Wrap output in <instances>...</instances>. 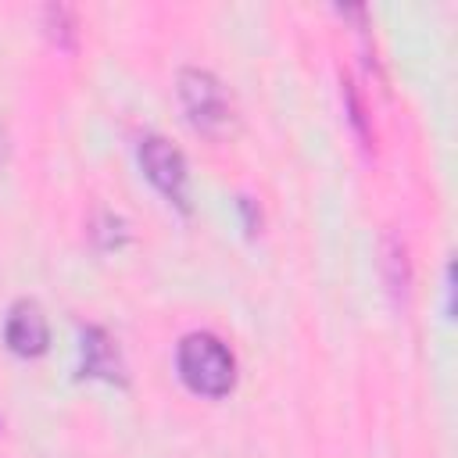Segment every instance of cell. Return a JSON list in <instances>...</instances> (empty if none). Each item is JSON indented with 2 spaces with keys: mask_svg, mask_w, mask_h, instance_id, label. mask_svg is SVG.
Listing matches in <instances>:
<instances>
[{
  "mask_svg": "<svg viewBox=\"0 0 458 458\" xmlns=\"http://www.w3.org/2000/svg\"><path fill=\"white\" fill-rule=\"evenodd\" d=\"M175 365H179L182 383L193 394H204V397L229 394L233 376H236V361H233L229 347L218 336H211V333H190V336H182L179 354H175Z\"/></svg>",
  "mask_w": 458,
  "mask_h": 458,
  "instance_id": "6da1fadb",
  "label": "cell"
},
{
  "mask_svg": "<svg viewBox=\"0 0 458 458\" xmlns=\"http://www.w3.org/2000/svg\"><path fill=\"white\" fill-rule=\"evenodd\" d=\"M179 100H182L186 118L200 132H222L233 118L229 93L208 68H182L179 72Z\"/></svg>",
  "mask_w": 458,
  "mask_h": 458,
  "instance_id": "7a4b0ae2",
  "label": "cell"
},
{
  "mask_svg": "<svg viewBox=\"0 0 458 458\" xmlns=\"http://www.w3.org/2000/svg\"><path fill=\"white\" fill-rule=\"evenodd\" d=\"M140 165H143L147 179H150L168 200L182 204V193H186V161H182V154H179L168 140L147 136V140L140 143Z\"/></svg>",
  "mask_w": 458,
  "mask_h": 458,
  "instance_id": "3957f363",
  "label": "cell"
},
{
  "mask_svg": "<svg viewBox=\"0 0 458 458\" xmlns=\"http://www.w3.org/2000/svg\"><path fill=\"white\" fill-rule=\"evenodd\" d=\"M4 336H7V347L32 358V354H43L47 351V340H50V329H47V315L39 311L36 301H18L11 311H7V322H4Z\"/></svg>",
  "mask_w": 458,
  "mask_h": 458,
  "instance_id": "277c9868",
  "label": "cell"
},
{
  "mask_svg": "<svg viewBox=\"0 0 458 458\" xmlns=\"http://www.w3.org/2000/svg\"><path fill=\"white\" fill-rule=\"evenodd\" d=\"M82 369L93 372V376H104V379H122V358H118V347L111 344V336L97 326H89L82 333Z\"/></svg>",
  "mask_w": 458,
  "mask_h": 458,
  "instance_id": "5b68a950",
  "label": "cell"
},
{
  "mask_svg": "<svg viewBox=\"0 0 458 458\" xmlns=\"http://www.w3.org/2000/svg\"><path fill=\"white\" fill-rule=\"evenodd\" d=\"M383 279H386V290L394 293V301H401L408 293V283H411V268H408V254H404V243L397 236H383Z\"/></svg>",
  "mask_w": 458,
  "mask_h": 458,
  "instance_id": "8992f818",
  "label": "cell"
},
{
  "mask_svg": "<svg viewBox=\"0 0 458 458\" xmlns=\"http://www.w3.org/2000/svg\"><path fill=\"white\" fill-rule=\"evenodd\" d=\"M43 25H47V36L61 47V50H72L75 47V18L64 4H50L43 11Z\"/></svg>",
  "mask_w": 458,
  "mask_h": 458,
  "instance_id": "52a82bcc",
  "label": "cell"
}]
</instances>
